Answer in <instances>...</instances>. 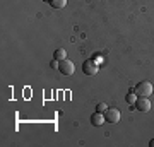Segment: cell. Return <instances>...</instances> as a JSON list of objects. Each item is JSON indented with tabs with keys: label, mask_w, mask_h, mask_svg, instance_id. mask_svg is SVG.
<instances>
[{
	"label": "cell",
	"mask_w": 154,
	"mask_h": 147,
	"mask_svg": "<svg viewBox=\"0 0 154 147\" xmlns=\"http://www.w3.org/2000/svg\"><path fill=\"white\" fill-rule=\"evenodd\" d=\"M134 91L137 94V98H149V96L152 94L154 87L149 81H144V82H140V84H137V86L134 87Z\"/></svg>",
	"instance_id": "1"
},
{
	"label": "cell",
	"mask_w": 154,
	"mask_h": 147,
	"mask_svg": "<svg viewBox=\"0 0 154 147\" xmlns=\"http://www.w3.org/2000/svg\"><path fill=\"white\" fill-rule=\"evenodd\" d=\"M98 70H99V65L94 60H86L82 63V72L86 75H94V74H98Z\"/></svg>",
	"instance_id": "2"
},
{
	"label": "cell",
	"mask_w": 154,
	"mask_h": 147,
	"mask_svg": "<svg viewBox=\"0 0 154 147\" xmlns=\"http://www.w3.org/2000/svg\"><path fill=\"white\" fill-rule=\"evenodd\" d=\"M120 116L122 115L116 108H108L105 111V118H106L108 123H118V121H120Z\"/></svg>",
	"instance_id": "3"
},
{
	"label": "cell",
	"mask_w": 154,
	"mask_h": 147,
	"mask_svg": "<svg viewBox=\"0 0 154 147\" xmlns=\"http://www.w3.org/2000/svg\"><path fill=\"white\" fill-rule=\"evenodd\" d=\"M135 109L142 111V113H147L149 109H151V101H149V98H137V101H135Z\"/></svg>",
	"instance_id": "4"
},
{
	"label": "cell",
	"mask_w": 154,
	"mask_h": 147,
	"mask_svg": "<svg viewBox=\"0 0 154 147\" xmlns=\"http://www.w3.org/2000/svg\"><path fill=\"white\" fill-rule=\"evenodd\" d=\"M58 70H60L63 75H72L75 69H74V63H72L70 60H67V58H65V60L60 62V69H58Z\"/></svg>",
	"instance_id": "5"
},
{
	"label": "cell",
	"mask_w": 154,
	"mask_h": 147,
	"mask_svg": "<svg viewBox=\"0 0 154 147\" xmlns=\"http://www.w3.org/2000/svg\"><path fill=\"white\" fill-rule=\"evenodd\" d=\"M105 121H106V118H105V115L101 113V111H96V113L91 115V123H93L94 127H101Z\"/></svg>",
	"instance_id": "6"
},
{
	"label": "cell",
	"mask_w": 154,
	"mask_h": 147,
	"mask_svg": "<svg viewBox=\"0 0 154 147\" xmlns=\"http://www.w3.org/2000/svg\"><path fill=\"white\" fill-rule=\"evenodd\" d=\"M53 55H55V60H58V62H62V60H65L67 58V51L63 48H58Z\"/></svg>",
	"instance_id": "7"
},
{
	"label": "cell",
	"mask_w": 154,
	"mask_h": 147,
	"mask_svg": "<svg viewBox=\"0 0 154 147\" xmlns=\"http://www.w3.org/2000/svg\"><path fill=\"white\" fill-rule=\"evenodd\" d=\"M50 5L53 7V9H63L67 5V0H51Z\"/></svg>",
	"instance_id": "8"
},
{
	"label": "cell",
	"mask_w": 154,
	"mask_h": 147,
	"mask_svg": "<svg viewBox=\"0 0 154 147\" xmlns=\"http://www.w3.org/2000/svg\"><path fill=\"white\" fill-rule=\"evenodd\" d=\"M135 101H137V94H135V91H134V87H132V89H130V93L127 94V103L135 104Z\"/></svg>",
	"instance_id": "9"
},
{
	"label": "cell",
	"mask_w": 154,
	"mask_h": 147,
	"mask_svg": "<svg viewBox=\"0 0 154 147\" xmlns=\"http://www.w3.org/2000/svg\"><path fill=\"white\" fill-rule=\"evenodd\" d=\"M50 67H51V69H57V70H58V69H60V62L53 58V60L50 62Z\"/></svg>",
	"instance_id": "10"
},
{
	"label": "cell",
	"mask_w": 154,
	"mask_h": 147,
	"mask_svg": "<svg viewBox=\"0 0 154 147\" xmlns=\"http://www.w3.org/2000/svg\"><path fill=\"white\" fill-rule=\"evenodd\" d=\"M96 109H98V111H101V113H105L106 109H108V106H106L105 103H99L98 106H96Z\"/></svg>",
	"instance_id": "11"
},
{
	"label": "cell",
	"mask_w": 154,
	"mask_h": 147,
	"mask_svg": "<svg viewBox=\"0 0 154 147\" xmlns=\"http://www.w3.org/2000/svg\"><path fill=\"white\" fill-rule=\"evenodd\" d=\"M93 60L96 62V63H98V62H101V57H99V53H96V57H94Z\"/></svg>",
	"instance_id": "12"
},
{
	"label": "cell",
	"mask_w": 154,
	"mask_h": 147,
	"mask_svg": "<svg viewBox=\"0 0 154 147\" xmlns=\"http://www.w3.org/2000/svg\"><path fill=\"white\" fill-rule=\"evenodd\" d=\"M149 145H151V147H154V139H152L151 142H149Z\"/></svg>",
	"instance_id": "13"
},
{
	"label": "cell",
	"mask_w": 154,
	"mask_h": 147,
	"mask_svg": "<svg viewBox=\"0 0 154 147\" xmlns=\"http://www.w3.org/2000/svg\"><path fill=\"white\" fill-rule=\"evenodd\" d=\"M45 2H48V4H50V2H51V0H45Z\"/></svg>",
	"instance_id": "14"
}]
</instances>
